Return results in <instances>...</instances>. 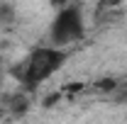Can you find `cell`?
Segmentation results:
<instances>
[{"instance_id":"cell-6","label":"cell","mask_w":127,"mask_h":124,"mask_svg":"<svg viewBox=\"0 0 127 124\" xmlns=\"http://www.w3.org/2000/svg\"><path fill=\"white\" fill-rule=\"evenodd\" d=\"M0 114H2V107H0Z\"/></svg>"},{"instance_id":"cell-1","label":"cell","mask_w":127,"mask_h":124,"mask_svg":"<svg viewBox=\"0 0 127 124\" xmlns=\"http://www.w3.org/2000/svg\"><path fill=\"white\" fill-rule=\"evenodd\" d=\"M61 63H64V51L42 46V49H34L30 56L17 66L15 73L27 88H34V85H39L42 80H47Z\"/></svg>"},{"instance_id":"cell-5","label":"cell","mask_w":127,"mask_h":124,"mask_svg":"<svg viewBox=\"0 0 127 124\" xmlns=\"http://www.w3.org/2000/svg\"><path fill=\"white\" fill-rule=\"evenodd\" d=\"M110 2H120V0H110Z\"/></svg>"},{"instance_id":"cell-4","label":"cell","mask_w":127,"mask_h":124,"mask_svg":"<svg viewBox=\"0 0 127 124\" xmlns=\"http://www.w3.org/2000/svg\"><path fill=\"white\" fill-rule=\"evenodd\" d=\"M56 5H66V2H71V0H54Z\"/></svg>"},{"instance_id":"cell-3","label":"cell","mask_w":127,"mask_h":124,"mask_svg":"<svg viewBox=\"0 0 127 124\" xmlns=\"http://www.w3.org/2000/svg\"><path fill=\"white\" fill-rule=\"evenodd\" d=\"M15 20V15H12V7L7 5V2H2L0 0V24H10Z\"/></svg>"},{"instance_id":"cell-2","label":"cell","mask_w":127,"mask_h":124,"mask_svg":"<svg viewBox=\"0 0 127 124\" xmlns=\"http://www.w3.org/2000/svg\"><path fill=\"white\" fill-rule=\"evenodd\" d=\"M83 37V17L78 7H64L51 24V41L56 46H66Z\"/></svg>"}]
</instances>
